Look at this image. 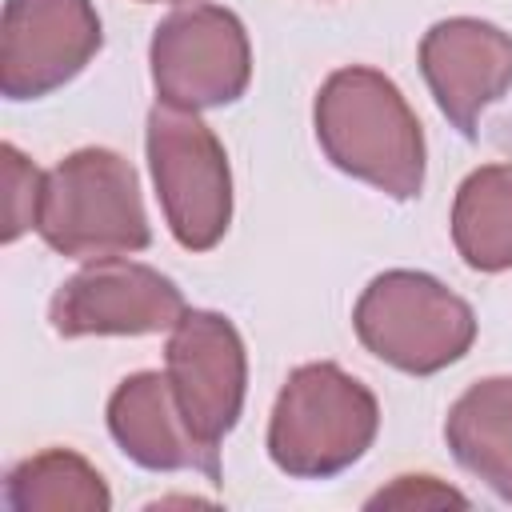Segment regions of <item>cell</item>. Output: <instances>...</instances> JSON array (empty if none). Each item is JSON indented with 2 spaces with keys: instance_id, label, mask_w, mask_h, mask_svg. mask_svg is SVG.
<instances>
[{
  "instance_id": "1",
  "label": "cell",
  "mask_w": 512,
  "mask_h": 512,
  "mask_svg": "<svg viewBox=\"0 0 512 512\" xmlns=\"http://www.w3.org/2000/svg\"><path fill=\"white\" fill-rule=\"evenodd\" d=\"M316 140L324 156L380 188L392 200H412L424 188V132L404 92L376 68H336L316 92Z\"/></svg>"
},
{
  "instance_id": "2",
  "label": "cell",
  "mask_w": 512,
  "mask_h": 512,
  "mask_svg": "<svg viewBox=\"0 0 512 512\" xmlns=\"http://www.w3.org/2000/svg\"><path fill=\"white\" fill-rule=\"evenodd\" d=\"M376 428L380 404L368 384L332 360L300 364L272 404L268 456L284 476L328 480L372 448Z\"/></svg>"
},
{
  "instance_id": "3",
  "label": "cell",
  "mask_w": 512,
  "mask_h": 512,
  "mask_svg": "<svg viewBox=\"0 0 512 512\" xmlns=\"http://www.w3.org/2000/svg\"><path fill=\"white\" fill-rule=\"evenodd\" d=\"M40 240L72 260H104L148 248L152 228L136 168L112 148H76L44 172Z\"/></svg>"
},
{
  "instance_id": "4",
  "label": "cell",
  "mask_w": 512,
  "mask_h": 512,
  "mask_svg": "<svg viewBox=\"0 0 512 512\" xmlns=\"http://www.w3.org/2000/svg\"><path fill=\"white\" fill-rule=\"evenodd\" d=\"M352 328L376 360L408 376H432L456 364L476 340L472 304L412 268L380 272L360 292Z\"/></svg>"
},
{
  "instance_id": "5",
  "label": "cell",
  "mask_w": 512,
  "mask_h": 512,
  "mask_svg": "<svg viewBox=\"0 0 512 512\" xmlns=\"http://www.w3.org/2000/svg\"><path fill=\"white\" fill-rule=\"evenodd\" d=\"M144 144L176 244L188 252L216 248L232 224V172L216 132L196 112L156 104L148 112Z\"/></svg>"
},
{
  "instance_id": "6",
  "label": "cell",
  "mask_w": 512,
  "mask_h": 512,
  "mask_svg": "<svg viewBox=\"0 0 512 512\" xmlns=\"http://www.w3.org/2000/svg\"><path fill=\"white\" fill-rule=\"evenodd\" d=\"M160 104L204 112L244 96L252 80V48L236 12L220 4H184L164 16L148 48Z\"/></svg>"
},
{
  "instance_id": "7",
  "label": "cell",
  "mask_w": 512,
  "mask_h": 512,
  "mask_svg": "<svg viewBox=\"0 0 512 512\" xmlns=\"http://www.w3.org/2000/svg\"><path fill=\"white\" fill-rule=\"evenodd\" d=\"M184 292L156 268L104 256L68 276L48 308L60 336H148L172 332L184 316Z\"/></svg>"
},
{
  "instance_id": "8",
  "label": "cell",
  "mask_w": 512,
  "mask_h": 512,
  "mask_svg": "<svg viewBox=\"0 0 512 512\" xmlns=\"http://www.w3.org/2000/svg\"><path fill=\"white\" fill-rule=\"evenodd\" d=\"M92 0H8L0 20V92L40 100L64 88L100 52Z\"/></svg>"
},
{
  "instance_id": "9",
  "label": "cell",
  "mask_w": 512,
  "mask_h": 512,
  "mask_svg": "<svg viewBox=\"0 0 512 512\" xmlns=\"http://www.w3.org/2000/svg\"><path fill=\"white\" fill-rule=\"evenodd\" d=\"M164 372L188 428L208 448H220L236 428L248 392V356L236 324L204 308L184 312L168 336Z\"/></svg>"
},
{
  "instance_id": "10",
  "label": "cell",
  "mask_w": 512,
  "mask_h": 512,
  "mask_svg": "<svg viewBox=\"0 0 512 512\" xmlns=\"http://www.w3.org/2000/svg\"><path fill=\"white\" fill-rule=\"evenodd\" d=\"M420 72L448 124L476 136L480 116L512 88V36L476 16H448L424 32Z\"/></svg>"
},
{
  "instance_id": "11",
  "label": "cell",
  "mask_w": 512,
  "mask_h": 512,
  "mask_svg": "<svg viewBox=\"0 0 512 512\" xmlns=\"http://www.w3.org/2000/svg\"><path fill=\"white\" fill-rule=\"evenodd\" d=\"M108 432L148 472H200L220 484V448H208L184 420L168 372H132L108 400Z\"/></svg>"
},
{
  "instance_id": "12",
  "label": "cell",
  "mask_w": 512,
  "mask_h": 512,
  "mask_svg": "<svg viewBox=\"0 0 512 512\" xmlns=\"http://www.w3.org/2000/svg\"><path fill=\"white\" fill-rule=\"evenodd\" d=\"M444 440L464 472L512 504V376H488L448 408Z\"/></svg>"
},
{
  "instance_id": "13",
  "label": "cell",
  "mask_w": 512,
  "mask_h": 512,
  "mask_svg": "<svg viewBox=\"0 0 512 512\" xmlns=\"http://www.w3.org/2000/svg\"><path fill=\"white\" fill-rule=\"evenodd\" d=\"M452 244L476 272L512 268V160L464 176L452 204Z\"/></svg>"
},
{
  "instance_id": "14",
  "label": "cell",
  "mask_w": 512,
  "mask_h": 512,
  "mask_svg": "<svg viewBox=\"0 0 512 512\" xmlns=\"http://www.w3.org/2000/svg\"><path fill=\"white\" fill-rule=\"evenodd\" d=\"M4 504L12 512H108L112 492L80 452L48 448L8 472Z\"/></svg>"
},
{
  "instance_id": "15",
  "label": "cell",
  "mask_w": 512,
  "mask_h": 512,
  "mask_svg": "<svg viewBox=\"0 0 512 512\" xmlns=\"http://www.w3.org/2000/svg\"><path fill=\"white\" fill-rule=\"evenodd\" d=\"M4 160V240L12 244L20 232L36 228V212H40V188H44V172L32 168V160L20 156L16 144L0 148Z\"/></svg>"
},
{
  "instance_id": "16",
  "label": "cell",
  "mask_w": 512,
  "mask_h": 512,
  "mask_svg": "<svg viewBox=\"0 0 512 512\" xmlns=\"http://www.w3.org/2000/svg\"><path fill=\"white\" fill-rule=\"evenodd\" d=\"M440 504H468L456 488L440 484L436 476H396L392 488H380L368 508H440Z\"/></svg>"
},
{
  "instance_id": "17",
  "label": "cell",
  "mask_w": 512,
  "mask_h": 512,
  "mask_svg": "<svg viewBox=\"0 0 512 512\" xmlns=\"http://www.w3.org/2000/svg\"><path fill=\"white\" fill-rule=\"evenodd\" d=\"M144 4H152V0H144Z\"/></svg>"
}]
</instances>
